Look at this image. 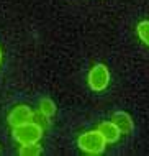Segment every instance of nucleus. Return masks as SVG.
I'll use <instances>...</instances> for the list:
<instances>
[{
	"label": "nucleus",
	"instance_id": "nucleus-10",
	"mask_svg": "<svg viewBox=\"0 0 149 156\" xmlns=\"http://www.w3.org/2000/svg\"><path fill=\"white\" fill-rule=\"evenodd\" d=\"M0 62H2V49H0Z\"/></svg>",
	"mask_w": 149,
	"mask_h": 156
},
{
	"label": "nucleus",
	"instance_id": "nucleus-3",
	"mask_svg": "<svg viewBox=\"0 0 149 156\" xmlns=\"http://www.w3.org/2000/svg\"><path fill=\"white\" fill-rule=\"evenodd\" d=\"M110 84V71L105 64H95L88 73V86H90L92 90L95 92H102L108 87Z\"/></svg>",
	"mask_w": 149,
	"mask_h": 156
},
{
	"label": "nucleus",
	"instance_id": "nucleus-9",
	"mask_svg": "<svg viewBox=\"0 0 149 156\" xmlns=\"http://www.w3.org/2000/svg\"><path fill=\"white\" fill-rule=\"evenodd\" d=\"M136 31H138L139 40H141L144 44L149 46V20H144V22L138 23V27H136Z\"/></svg>",
	"mask_w": 149,
	"mask_h": 156
},
{
	"label": "nucleus",
	"instance_id": "nucleus-6",
	"mask_svg": "<svg viewBox=\"0 0 149 156\" xmlns=\"http://www.w3.org/2000/svg\"><path fill=\"white\" fill-rule=\"evenodd\" d=\"M112 120L116 123V126L120 128V132L123 135H130L131 132H133V128H134L131 115H130V113H126V112H123V110L115 112L112 115Z\"/></svg>",
	"mask_w": 149,
	"mask_h": 156
},
{
	"label": "nucleus",
	"instance_id": "nucleus-4",
	"mask_svg": "<svg viewBox=\"0 0 149 156\" xmlns=\"http://www.w3.org/2000/svg\"><path fill=\"white\" fill-rule=\"evenodd\" d=\"M33 119H35V112L28 105H16L13 110L8 113L7 122L10 126L15 128V126H20V125L26 123V122H31Z\"/></svg>",
	"mask_w": 149,
	"mask_h": 156
},
{
	"label": "nucleus",
	"instance_id": "nucleus-5",
	"mask_svg": "<svg viewBox=\"0 0 149 156\" xmlns=\"http://www.w3.org/2000/svg\"><path fill=\"white\" fill-rule=\"evenodd\" d=\"M99 132L103 135V138L106 140V143H116L118 140H120V136L123 135L113 120L102 122V123L99 125Z\"/></svg>",
	"mask_w": 149,
	"mask_h": 156
},
{
	"label": "nucleus",
	"instance_id": "nucleus-2",
	"mask_svg": "<svg viewBox=\"0 0 149 156\" xmlns=\"http://www.w3.org/2000/svg\"><path fill=\"white\" fill-rule=\"evenodd\" d=\"M43 126L38 123V122L31 120L26 122V123L15 126L13 128V138L20 145H25V143H38L43 136Z\"/></svg>",
	"mask_w": 149,
	"mask_h": 156
},
{
	"label": "nucleus",
	"instance_id": "nucleus-8",
	"mask_svg": "<svg viewBox=\"0 0 149 156\" xmlns=\"http://www.w3.org/2000/svg\"><path fill=\"white\" fill-rule=\"evenodd\" d=\"M40 112H41L44 117L51 119V117L56 113V104H54L51 99H43L41 102H40Z\"/></svg>",
	"mask_w": 149,
	"mask_h": 156
},
{
	"label": "nucleus",
	"instance_id": "nucleus-7",
	"mask_svg": "<svg viewBox=\"0 0 149 156\" xmlns=\"http://www.w3.org/2000/svg\"><path fill=\"white\" fill-rule=\"evenodd\" d=\"M41 153H43V150L38 143H25V145L20 146L21 156H40Z\"/></svg>",
	"mask_w": 149,
	"mask_h": 156
},
{
	"label": "nucleus",
	"instance_id": "nucleus-1",
	"mask_svg": "<svg viewBox=\"0 0 149 156\" xmlns=\"http://www.w3.org/2000/svg\"><path fill=\"white\" fill-rule=\"evenodd\" d=\"M77 146L88 154H100L105 151L106 140L103 138V135L99 132V128H97V130H90V132L79 135Z\"/></svg>",
	"mask_w": 149,
	"mask_h": 156
}]
</instances>
